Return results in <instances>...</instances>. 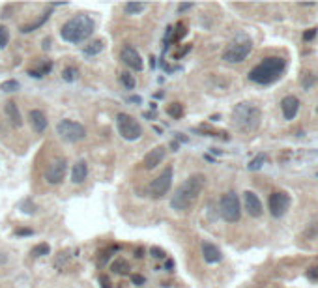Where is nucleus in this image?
I'll use <instances>...</instances> for the list:
<instances>
[{"instance_id": "nucleus-22", "label": "nucleus", "mask_w": 318, "mask_h": 288, "mask_svg": "<svg viewBox=\"0 0 318 288\" xmlns=\"http://www.w3.org/2000/svg\"><path fill=\"white\" fill-rule=\"evenodd\" d=\"M167 114L170 116V118H174V120H178V118H182L184 116V105L178 103V101H174V103H170L167 107Z\"/></svg>"}, {"instance_id": "nucleus-32", "label": "nucleus", "mask_w": 318, "mask_h": 288, "mask_svg": "<svg viewBox=\"0 0 318 288\" xmlns=\"http://www.w3.org/2000/svg\"><path fill=\"white\" fill-rule=\"evenodd\" d=\"M185 36V24L184 23H180L178 26H176V30H174V36H172V40L174 41H180L182 38Z\"/></svg>"}, {"instance_id": "nucleus-27", "label": "nucleus", "mask_w": 318, "mask_h": 288, "mask_svg": "<svg viewBox=\"0 0 318 288\" xmlns=\"http://www.w3.org/2000/svg\"><path fill=\"white\" fill-rule=\"evenodd\" d=\"M51 253V247L47 245V243H40V245H36L34 249H32V254L34 256H45V254Z\"/></svg>"}, {"instance_id": "nucleus-6", "label": "nucleus", "mask_w": 318, "mask_h": 288, "mask_svg": "<svg viewBox=\"0 0 318 288\" xmlns=\"http://www.w3.org/2000/svg\"><path fill=\"white\" fill-rule=\"evenodd\" d=\"M58 137L66 140V142H81L86 138V129L82 124L73 120H60L56 126Z\"/></svg>"}, {"instance_id": "nucleus-25", "label": "nucleus", "mask_w": 318, "mask_h": 288, "mask_svg": "<svg viewBox=\"0 0 318 288\" xmlns=\"http://www.w3.org/2000/svg\"><path fill=\"white\" fill-rule=\"evenodd\" d=\"M51 68H52V64H51V62H43L38 69H30L28 73H30V75H32V77H38V79H40V77L47 75V73L51 71Z\"/></svg>"}, {"instance_id": "nucleus-37", "label": "nucleus", "mask_w": 318, "mask_h": 288, "mask_svg": "<svg viewBox=\"0 0 318 288\" xmlns=\"http://www.w3.org/2000/svg\"><path fill=\"white\" fill-rule=\"evenodd\" d=\"M152 254H154L156 258H163V256H167V254L163 253L161 249H157V247H154V249H152Z\"/></svg>"}, {"instance_id": "nucleus-24", "label": "nucleus", "mask_w": 318, "mask_h": 288, "mask_svg": "<svg viewBox=\"0 0 318 288\" xmlns=\"http://www.w3.org/2000/svg\"><path fill=\"white\" fill-rule=\"evenodd\" d=\"M120 82L127 88V90H133L135 84H137V82H135V77L131 75L129 71H122V73H120Z\"/></svg>"}, {"instance_id": "nucleus-17", "label": "nucleus", "mask_w": 318, "mask_h": 288, "mask_svg": "<svg viewBox=\"0 0 318 288\" xmlns=\"http://www.w3.org/2000/svg\"><path fill=\"white\" fill-rule=\"evenodd\" d=\"M28 120H30V126H32V129H34L36 133H43L47 129V116L43 110H40V109L30 110Z\"/></svg>"}, {"instance_id": "nucleus-20", "label": "nucleus", "mask_w": 318, "mask_h": 288, "mask_svg": "<svg viewBox=\"0 0 318 288\" xmlns=\"http://www.w3.org/2000/svg\"><path fill=\"white\" fill-rule=\"evenodd\" d=\"M103 47H105L103 40H94L90 45L84 47V54L86 56H96V54H99V52L103 51Z\"/></svg>"}, {"instance_id": "nucleus-3", "label": "nucleus", "mask_w": 318, "mask_h": 288, "mask_svg": "<svg viewBox=\"0 0 318 288\" xmlns=\"http://www.w3.org/2000/svg\"><path fill=\"white\" fill-rule=\"evenodd\" d=\"M262 122V112L254 103L249 101H242L238 103L232 110V124L238 131L242 133H254L261 127Z\"/></svg>"}, {"instance_id": "nucleus-4", "label": "nucleus", "mask_w": 318, "mask_h": 288, "mask_svg": "<svg viewBox=\"0 0 318 288\" xmlns=\"http://www.w3.org/2000/svg\"><path fill=\"white\" fill-rule=\"evenodd\" d=\"M96 24H94L92 17L88 15H75L71 17L68 23L62 24L60 28V38L68 43H82L84 40H88L92 36Z\"/></svg>"}, {"instance_id": "nucleus-16", "label": "nucleus", "mask_w": 318, "mask_h": 288, "mask_svg": "<svg viewBox=\"0 0 318 288\" xmlns=\"http://www.w3.org/2000/svg\"><path fill=\"white\" fill-rule=\"evenodd\" d=\"M203 256L208 264H217L223 260V253L219 251V247L210 242H203Z\"/></svg>"}, {"instance_id": "nucleus-23", "label": "nucleus", "mask_w": 318, "mask_h": 288, "mask_svg": "<svg viewBox=\"0 0 318 288\" xmlns=\"http://www.w3.org/2000/svg\"><path fill=\"white\" fill-rule=\"evenodd\" d=\"M110 270L114 271V273H120V275H127L131 268H129V264H127L126 260L118 258V260H114V262H112V266H110Z\"/></svg>"}, {"instance_id": "nucleus-42", "label": "nucleus", "mask_w": 318, "mask_h": 288, "mask_svg": "<svg viewBox=\"0 0 318 288\" xmlns=\"http://www.w3.org/2000/svg\"><path fill=\"white\" fill-rule=\"evenodd\" d=\"M316 110H318V109H316Z\"/></svg>"}, {"instance_id": "nucleus-5", "label": "nucleus", "mask_w": 318, "mask_h": 288, "mask_svg": "<svg viewBox=\"0 0 318 288\" xmlns=\"http://www.w3.org/2000/svg\"><path fill=\"white\" fill-rule=\"evenodd\" d=\"M219 212L221 217L226 221V223H238L240 217H242V204H240V198L234 191H228L225 195L221 196L219 202Z\"/></svg>"}, {"instance_id": "nucleus-34", "label": "nucleus", "mask_w": 318, "mask_h": 288, "mask_svg": "<svg viewBox=\"0 0 318 288\" xmlns=\"http://www.w3.org/2000/svg\"><path fill=\"white\" fill-rule=\"evenodd\" d=\"M131 281H133V284H137V286H142V284L146 282V279L142 275H140V273H137V275L131 277Z\"/></svg>"}, {"instance_id": "nucleus-36", "label": "nucleus", "mask_w": 318, "mask_h": 288, "mask_svg": "<svg viewBox=\"0 0 318 288\" xmlns=\"http://www.w3.org/2000/svg\"><path fill=\"white\" fill-rule=\"evenodd\" d=\"M314 36H316V28H309L305 32V34H303V40H305V41H311L312 38H314Z\"/></svg>"}, {"instance_id": "nucleus-2", "label": "nucleus", "mask_w": 318, "mask_h": 288, "mask_svg": "<svg viewBox=\"0 0 318 288\" xmlns=\"http://www.w3.org/2000/svg\"><path fill=\"white\" fill-rule=\"evenodd\" d=\"M286 60L281 56H268L249 71V81L256 84H272L284 73Z\"/></svg>"}, {"instance_id": "nucleus-1", "label": "nucleus", "mask_w": 318, "mask_h": 288, "mask_svg": "<svg viewBox=\"0 0 318 288\" xmlns=\"http://www.w3.org/2000/svg\"><path fill=\"white\" fill-rule=\"evenodd\" d=\"M206 178L203 174H191L178 189L174 191L172 198H170V208L174 212H187L193 208V204L198 200V196L203 193Z\"/></svg>"}, {"instance_id": "nucleus-10", "label": "nucleus", "mask_w": 318, "mask_h": 288, "mask_svg": "<svg viewBox=\"0 0 318 288\" xmlns=\"http://www.w3.org/2000/svg\"><path fill=\"white\" fill-rule=\"evenodd\" d=\"M66 172H68V161L64 157H56L49 163V167L45 170V180L47 184L51 185H58L62 184V180L66 178Z\"/></svg>"}, {"instance_id": "nucleus-19", "label": "nucleus", "mask_w": 318, "mask_h": 288, "mask_svg": "<svg viewBox=\"0 0 318 288\" xmlns=\"http://www.w3.org/2000/svg\"><path fill=\"white\" fill-rule=\"evenodd\" d=\"M4 110H6L8 120L12 122L15 127H21L23 118H21V112H19V109H17V103H15V101H8L6 107H4Z\"/></svg>"}, {"instance_id": "nucleus-9", "label": "nucleus", "mask_w": 318, "mask_h": 288, "mask_svg": "<svg viewBox=\"0 0 318 288\" xmlns=\"http://www.w3.org/2000/svg\"><path fill=\"white\" fill-rule=\"evenodd\" d=\"M172 178H174L172 167H167L150 184V196L152 198H163V196L167 195L168 191H170V187H172Z\"/></svg>"}, {"instance_id": "nucleus-40", "label": "nucleus", "mask_w": 318, "mask_h": 288, "mask_svg": "<svg viewBox=\"0 0 318 288\" xmlns=\"http://www.w3.org/2000/svg\"><path fill=\"white\" fill-rule=\"evenodd\" d=\"M131 101H133V103H140V101H142V99H140L139 96H133V98H131Z\"/></svg>"}, {"instance_id": "nucleus-13", "label": "nucleus", "mask_w": 318, "mask_h": 288, "mask_svg": "<svg viewBox=\"0 0 318 288\" xmlns=\"http://www.w3.org/2000/svg\"><path fill=\"white\" fill-rule=\"evenodd\" d=\"M243 204H245V212L251 215V217H261L262 215V202L261 198L254 195L253 191H245L243 193Z\"/></svg>"}, {"instance_id": "nucleus-38", "label": "nucleus", "mask_w": 318, "mask_h": 288, "mask_svg": "<svg viewBox=\"0 0 318 288\" xmlns=\"http://www.w3.org/2000/svg\"><path fill=\"white\" fill-rule=\"evenodd\" d=\"M193 6H195V4H180V6H178V12L184 13V12H187V10H191Z\"/></svg>"}, {"instance_id": "nucleus-26", "label": "nucleus", "mask_w": 318, "mask_h": 288, "mask_svg": "<svg viewBox=\"0 0 318 288\" xmlns=\"http://www.w3.org/2000/svg\"><path fill=\"white\" fill-rule=\"evenodd\" d=\"M264 163H266V156H264V154H258V156L254 157V159H251V161H249L247 167H249V170H261Z\"/></svg>"}, {"instance_id": "nucleus-15", "label": "nucleus", "mask_w": 318, "mask_h": 288, "mask_svg": "<svg viewBox=\"0 0 318 288\" xmlns=\"http://www.w3.org/2000/svg\"><path fill=\"white\" fill-rule=\"evenodd\" d=\"M163 159H165V146H156L154 150H150L144 156L142 165H144L146 170H152V168H156Z\"/></svg>"}, {"instance_id": "nucleus-11", "label": "nucleus", "mask_w": 318, "mask_h": 288, "mask_svg": "<svg viewBox=\"0 0 318 288\" xmlns=\"http://www.w3.org/2000/svg\"><path fill=\"white\" fill-rule=\"evenodd\" d=\"M268 208H270V213H272L273 217H283L290 208V196L284 191L272 193L270 200H268Z\"/></svg>"}, {"instance_id": "nucleus-8", "label": "nucleus", "mask_w": 318, "mask_h": 288, "mask_svg": "<svg viewBox=\"0 0 318 288\" xmlns=\"http://www.w3.org/2000/svg\"><path fill=\"white\" fill-rule=\"evenodd\" d=\"M251 49H253V43H251L249 40L234 41V43H230V45L225 49V52H223V60L228 64H240L249 56Z\"/></svg>"}, {"instance_id": "nucleus-12", "label": "nucleus", "mask_w": 318, "mask_h": 288, "mask_svg": "<svg viewBox=\"0 0 318 288\" xmlns=\"http://www.w3.org/2000/svg\"><path fill=\"white\" fill-rule=\"evenodd\" d=\"M120 58H122V62L126 64L127 68L135 69V71H142V68H144V62H142V58H140L139 51H137L135 47H131V45H126L124 49H122Z\"/></svg>"}, {"instance_id": "nucleus-30", "label": "nucleus", "mask_w": 318, "mask_h": 288, "mask_svg": "<svg viewBox=\"0 0 318 288\" xmlns=\"http://www.w3.org/2000/svg\"><path fill=\"white\" fill-rule=\"evenodd\" d=\"M8 43H10V32H8V28L0 26V49H4Z\"/></svg>"}, {"instance_id": "nucleus-35", "label": "nucleus", "mask_w": 318, "mask_h": 288, "mask_svg": "<svg viewBox=\"0 0 318 288\" xmlns=\"http://www.w3.org/2000/svg\"><path fill=\"white\" fill-rule=\"evenodd\" d=\"M307 277H309V279H314V281H318V266H314V268H309V270H307Z\"/></svg>"}, {"instance_id": "nucleus-31", "label": "nucleus", "mask_w": 318, "mask_h": 288, "mask_svg": "<svg viewBox=\"0 0 318 288\" xmlns=\"http://www.w3.org/2000/svg\"><path fill=\"white\" fill-rule=\"evenodd\" d=\"M2 90L4 92H17L19 90V82L17 81H6V82H2Z\"/></svg>"}, {"instance_id": "nucleus-14", "label": "nucleus", "mask_w": 318, "mask_h": 288, "mask_svg": "<svg viewBox=\"0 0 318 288\" xmlns=\"http://www.w3.org/2000/svg\"><path fill=\"white\" fill-rule=\"evenodd\" d=\"M281 110H283L284 120H294L300 110V99L296 96H284L281 99Z\"/></svg>"}, {"instance_id": "nucleus-29", "label": "nucleus", "mask_w": 318, "mask_h": 288, "mask_svg": "<svg viewBox=\"0 0 318 288\" xmlns=\"http://www.w3.org/2000/svg\"><path fill=\"white\" fill-rule=\"evenodd\" d=\"M47 19H49V12L47 13H43V17L38 21V23H34V24H26V26H23V32H32L34 28H38V26H41V24L45 23Z\"/></svg>"}, {"instance_id": "nucleus-7", "label": "nucleus", "mask_w": 318, "mask_h": 288, "mask_svg": "<svg viewBox=\"0 0 318 288\" xmlns=\"http://www.w3.org/2000/svg\"><path fill=\"white\" fill-rule=\"evenodd\" d=\"M116 126H118V133L122 135V138H126V140H139L142 137L140 124L127 112H120L116 116Z\"/></svg>"}, {"instance_id": "nucleus-21", "label": "nucleus", "mask_w": 318, "mask_h": 288, "mask_svg": "<svg viewBox=\"0 0 318 288\" xmlns=\"http://www.w3.org/2000/svg\"><path fill=\"white\" fill-rule=\"evenodd\" d=\"M146 10V4L144 2H127L126 6H124V12L127 15H137V13L144 12Z\"/></svg>"}, {"instance_id": "nucleus-39", "label": "nucleus", "mask_w": 318, "mask_h": 288, "mask_svg": "<svg viewBox=\"0 0 318 288\" xmlns=\"http://www.w3.org/2000/svg\"><path fill=\"white\" fill-rule=\"evenodd\" d=\"M19 236H30L32 234V231H28V228H21V231H17Z\"/></svg>"}, {"instance_id": "nucleus-41", "label": "nucleus", "mask_w": 318, "mask_h": 288, "mask_svg": "<svg viewBox=\"0 0 318 288\" xmlns=\"http://www.w3.org/2000/svg\"><path fill=\"white\" fill-rule=\"evenodd\" d=\"M146 118H152V120H154V118H156V112H146Z\"/></svg>"}, {"instance_id": "nucleus-18", "label": "nucleus", "mask_w": 318, "mask_h": 288, "mask_svg": "<svg viewBox=\"0 0 318 288\" xmlns=\"http://www.w3.org/2000/svg\"><path fill=\"white\" fill-rule=\"evenodd\" d=\"M88 178V163L86 161H77L73 165V170H71V182L73 184H84Z\"/></svg>"}, {"instance_id": "nucleus-33", "label": "nucleus", "mask_w": 318, "mask_h": 288, "mask_svg": "<svg viewBox=\"0 0 318 288\" xmlns=\"http://www.w3.org/2000/svg\"><path fill=\"white\" fill-rule=\"evenodd\" d=\"M314 82H316V77L309 73V75L303 77V81H301V84H303V88H311L312 84H314Z\"/></svg>"}, {"instance_id": "nucleus-28", "label": "nucleus", "mask_w": 318, "mask_h": 288, "mask_svg": "<svg viewBox=\"0 0 318 288\" xmlns=\"http://www.w3.org/2000/svg\"><path fill=\"white\" fill-rule=\"evenodd\" d=\"M77 75H79V71H77V68H66L64 69V81H68V82H73L77 79Z\"/></svg>"}]
</instances>
